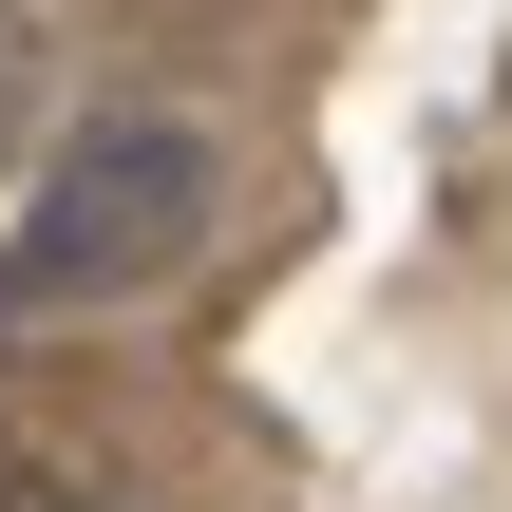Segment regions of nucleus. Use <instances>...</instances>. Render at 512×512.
Listing matches in <instances>:
<instances>
[{
	"label": "nucleus",
	"mask_w": 512,
	"mask_h": 512,
	"mask_svg": "<svg viewBox=\"0 0 512 512\" xmlns=\"http://www.w3.org/2000/svg\"><path fill=\"white\" fill-rule=\"evenodd\" d=\"M190 228H209V133H190V114H95V133L38 171V209H19V304H114V285H152Z\"/></svg>",
	"instance_id": "obj_1"
},
{
	"label": "nucleus",
	"mask_w": 512,
	"mask_h": 512,
	"mask_svg": "<svg viewBox=\"0 0 512 512\" xmlns=\"http://www.w3.org/2000/svg\"><path fill=\"white\" fill-rule=\"evenodd\" d=\"M0 133H19V19H0Z\"/></svg>",
	"instance_id": "obj_2"
},
{
	"label": "nucleus",
	"mask_w": 512,
	"mask_h": 512,
	"mask_svg": "<svg viewBox=\"0 0 512 512\" xmlns=\"http://www.w3.org/2000/svg\"><path fill=\"white\" fill-rule=\"evenodd\" d=\"M38 512H76V494H38Z\"/></svg>",
	"instance_id": "obj_3"
}]
</instances>
